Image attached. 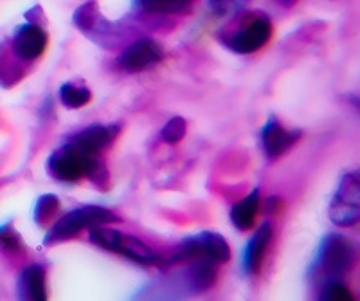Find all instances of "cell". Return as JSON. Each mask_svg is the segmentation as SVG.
Returning a JSON list of instances; mask_svg holds the SVG:
<instances>
[{
  "instance_id": "8992f818",
  "label": "cell",
  "mask_w": 360,
  "mask_h": 301,
  "mask_svg": "<svg viewBox=\"0 0 360 301\" xmlns=\"http://www.w3.org/2000/svg\"><path fill=\"white\" fill-rule=\"evenodd\" d=\"M72 24L76 25V30L82 31L85 37L92 38L96 44L103 46L105 49L108 47L112 49L117 44V34H115L117 31L114 30V24L103 17L98 2L94 0L85 2L74 11Z\"/></svg>"
},
{
  "instance_id": "6da1fadb",
  "label": "cell",
  "mask_w": 360,
  "mask_h": 301,
  "mask_svg": "<svg viewBox=\"0 0 360 301\" xmlns=\"http://www.w3.org/2000/svg\"><path fill=\"white\" fill-rule=\"evenodd\" d=\"M355 264V245L346 236L330 233L324 236L315 256L314 272L315 280L324 283L328 281H340L353 269Z\"/></svg>"
},
{
  "instance_id": "5b68a950",
  "label": "cell",
  "mask_w": 360,
  "mask_h": 301,
  "mask_svg": "<svg viewBox=\"0 0 360 301\" xmlns=\"http://www.w3.org/2000/svg\"><path fill=\"white\" fill-rule=\"evenodd\" d=\"M328 214L333 224L340 227H352L359 222L360 214V181L359 169L349 172L340 179L337 193L330 203Z\"/></svg>"
},
{
  "instance_id": "3957f363",
  "label": "cell",
  "mask_w": 360,
  "mask_h": 301,
  "mask_svg": "<svg viewBox=\"0 0 360 301\" xmlns=\"http://www.w3.org/2000/svg\"><path fill=\"white\" fill-rule=\"evenodd\" d=\"M121 222L117 214L114 211L107 210L101 206H82L76 210L69 211L63 214L62 219H58L49 227V231L44 238V245H56L65 240L74 238L83 229H90V227L98 226H108V224Z\"/></svg>"
},
{
  "instance_id": "cb8c5ba5",
  "label": "cell",
  "mask_w": 360,
  "mask_h": 301,
  "mask_svg": "<svg viewBox=\"0 0 360 301\" xmlns=\"http://www.w3.org/2000/svg\"><path fill=\"white\" fill-rule=\"evenodd\" d=\"M281 198L278 197L266 198V213H274V211H278L279 207H281Z\"/></svg>"
},
{
  "instance_id": "30bf717a",
  "label": "cell",
  "mask_w": 360,
  "mask_h": 301,
  "mask_svg": "<svg viewBox=\"0 0 360 301\" xmlns=\"http://www.w3.org/2000/svg\"><path fill=\"white\" fill-rule=\"evenodd\" d=\"M47 41H49V37L41 25L25 24L18 27L17 34L13 37V53L24 62H33L44 54Z\"/></svg>"
},
{
  "instance_id": "ba28073f",
  "label": "cell",
  "mask_w": 360,
  "mask_h": 301,
  "mask_svg": "<svg viewBox=\"0 0 360 301\" xmlns=\"http://www.w3.org/2000/svg\"><path fill=\"white\" fill-rule=\"evenodd\" d=\"M86 155L89 153L82 152L69 143L51 153L49 161H47V172L53 179L67 182V184L82 181L85 177Z\"/></svg>"
},
{
  "instance_id": "4fadbf2b",
  "label": "cell",
  "mask_w": 360,
  "mask_h": 301,
  "mask_svg": "<svg viewBox=\"0 0 360 301\" xmlns=\"http://www.w3.org/2000/svg\"><path fill=\"white\" fill-rule=\"evenodd\" d=\"M270 238H272V224L263 222L247 243L245 255H243V269L250 276L259 274V271H262Z\"/></svg>"
},
{
  "instance_id": "d6986e66",
  "label": "cell",
  "mask_w": 360,
  "mask_h": 301,
  "mask_svg": "<svg viewBox=\"0 0 360 301\" xmlns=\"http://www.w3.org/2000/svg\"><path fill=\"white\" fill-rule=\"evenodd\" d=\"M58 211H60V198L53 193L41 195L34 206V222L40 227L49 226L56 219Z\"/></svg>"
},
{
  "instance_id": "44dd1931",
  "label": "cell",
  "mask_w": 360,
  "mask_h": 301,
  "mask_svg": "<svg viewBox=\"0 0 360 301\" xmlns=\"http://www.w3.org/2000/svg\"><path fill=\"white\" fill-rule=\"evenodd\" d=\"M186 130H188V124H186L184 117H173L168 123L164 124V128L160 130V139L164 143H169V145H175L179 141L184 139Z\"/></svg>"
},
{
  "instance_id": "7c38bea8",
  "label": "cell",
  "mask_w": 360,
  "mask_h": 301,
  "mask_svg": "<svg viewBox=\"0 0 360 301\" xmlns=\"http://www.w3.org/2000/svg\"><path fill=\"white\" fill-rule=\"evenodd\" d=\"M301 137V132H288L287 128L281 127L278 121L272 117L269 123L265 124L262 132V145L263 152L269 159H278L283 153H287L292 146L297 143V139Z\"/></svg>"
},
{
  "instance_id": "9a60e30c",
  "label": "cell",
  "mask_w": 360,
  "mask_h": 301,
  "mask_svg": "<svg viewBox=\"0 0 360 301\" xmlns=\"http://www.w3.org/2000/svg\"><path fill=\"white\" fill-rule=\"evenodd\" d=\"M259 211V190H254L252 193L247 195L243 200L234 204L231 210V220H233L234 227H238L240 231H249L252 229L254 222H256V214Z\"/></svg>"
},
{
  "instance_id": "2e32d148",
  "label": "cell",
  "mask_w": 360,
  "mask_h": 301,
  "mask_svg": "<svg viewBox=\"0 0 360 301\" xmlns=\"http://www.w3.org/2000/svg\"><path fill=\"white\" fill-rule=\"evenodd\" d=\"M193 0H134V6L144 13L153 15H172L184 11Z\"/></svg>"
},
{
  "instance_id": "8fae6325",
  "label": "cell",
  "mask_w": 360,
  "mask_h": 301,
  "mask_svg": "<svg viewBox=\"0 0 360 301\" xmlns=\"http://www.w3.org/2000/svg\"><path fill=\"white\" fill-rule=\"evenodd\" d=\"M121 132L119 124H90L70 139V145L85 153H101Z\"/></svg>"
},
{
  "instance_id": "277c9868",
  "label": "cell",
  "mask_w": 360,
  "mask_h": 301,
  "mask_svg": "<svg viewBox=\"0 0 360 301\" xmlns=\"http://www.w3.org/2000/svg\"><path fill=\"white\" fill-rule=\"evenodd\" d=\"M90 242H94L99 248L107 249V251L123 255L128 260L135 262L139 265H159L160 256L155 255L152 249L148 248L143 240L135 238V236L123 235V233L110 229V227L98 226L90 227Z\"/></svg>"
},
{
  "instance_id": "7a4b0ae2",
  "label": "cell",
  "mask_w": 360,
  "mask_h": 301,
  "mask_svg": "<svg viewBox=\"0 0 360 301\" xmlns=\"http://www.w3.org/2000/svg\"><path fill=\"white\" fill-rule=\"evenodd\" d=\"M191 260H209L214 264H227L231 260V249L227 240L213 231H202L180 242L179 249L169 258H160L157 267H169Z\"/></svg>"
},
{
  "instance_id": "52a82bcc",
  "label": "cell",
  "mask_w": 360,
  "mask_h": 301,
  "mask_svg": "<svg viewBox=\"0 0 360 301\" xmlns=\"http://www.w3.org/2000/svg\"><path fill=\"white\" fill-rule=\"evenodd\" d=\"M272 38V22L269 17H249V20L243 22L242 27L234 31L225 44L229 46L233 53L238 54H252L262 49L265 44Z\"/></svg>"
},
{
  "instance_id": "9c48e42d",
  "label": "cell",
  "mask_w": 360,
  "mask_h": 301,
  "mask_svg": "<svg viewBox=\"0 0 360 301\" xmlns=\"http://www.w3.org/2000/svg\"><path fill=\"white\" fill-rule=\"evenodd\" d=\"M164 60V49L153 38H141L134 41L119 56V67L127 72H143Z\"/></svg>"
},
{
  "instance_id": "ac0fdd59",
  "label": "cell",
  "mask_w": 360,
  "mask_h": 301,
  "mask_svg": "<svg viewBox=\"0 0 360 301\" xmlns=\"http://www.w3.org/2000/svg\"><path fill=\"white\" fill-rule=\"evenodd\" d=\"M85 177H89L90 181L94 182V186H98L101 191L107 190L110 172H108L107 165L103 161L101 153H89V155H86Z\"/></svg>"
},
{
  "instance_id": "5bb4252c",
  "label": "cell",
  "mask_w": 360,
  "mask_h": 301,
  "mask_svg": "<svg viewBox=\"0 0 360 301\" xmlns=\"http://www.w3.org/2000/svg\"><path fill=\"white\" fill-rule=\"evenodd\" d=\"M18 297L29 301L47 300V274L41 265H29L18 278Z\"/></svg>"
},
{
  "instance_id": "603a6c76",
  "label": "cell",
  "mask_w": 360,
  "mask_h": 301,
  "mask_svg": "<svg viewBox=\"0 0 360 301\" xmlns=\"http://www.w3.org/2000/svg\"><path fill=\"white\" fill-rule=\"evenodd\" d=\"M321 300L326 301H352L355 296L342 281H328L321 289Z\"/></svg>"
},
{
  "instance_id": "e0dca14e",
  "label": "cell",
  "mask_w": 360,
  "mask_h": 301,
  "mask_svg": "<svg viewBox=\"0 0 360 301\" xmlns=\"http://www.w3.org/2000/svg\"><path fill=\"white\" fill-rule=\"evenodd\" d=\"M60 98H62V103L67 108H82L90 103L92 92L85 85H82V83L69 82L60 89Z\"/></svg>"
},
{
  "instance_id": "ffe728a7",
  "label": "cell",
  "mask_w": 360,
  "mask_h": 301,
  "mask_svg": "<svg viewBox=\"0 0 360 301\" xmlns=\"http://www.w3.org/2000/svg\"><path fill=\"white\" fill-rule=\"evenodd\" d=\"M247 4L249 0H207L209 11L218 18H233Z\"/></svg>"
},
{
  "instance_id": "7402d4cb",
  "label": "cell",
  "mask_w": 360,
  "mask_h": 301,
  "mask_svg": "<svg viewBox=\"0 0 360 301\" xmlns=\"http://www.w3.org/2000/svg\"><path fill=\"white\" fill-rule=\"evenodd\" d=\"M0 249H4L6 252H15V255L24 251V243L11 222L0 226Z\"/></svg>"
}]
</instances>
